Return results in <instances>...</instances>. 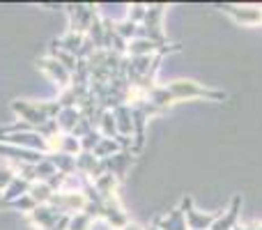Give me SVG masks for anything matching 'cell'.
Returning a JSON list of instances; mask_svg holds the SVG:
<instances>
[{
	"label": "cell",
	"instance_id": "6da1fadb",
	"mask_svg": "<svg viewBox=\"0 0 262 230\" xmlns=\"http://www.w3.org/2000/svg\"><path fill=\"white\" fill-rule=\"evenodd\" d=\"M166 88L175 104L186 101V99H209V101H226L228 99V95L223 90L205 88V86H200L198 81H172V83H168Z\"/></svg>",
	"mask_w": 262,
	"mask_h": 230
},
{
	"label": "cell",
	"instance_id": "7a4b0ae2",
	"mask_svg": "<svg viewBox=\"0 0 262 230\" xmlns=\"http://www.w3.org/2000/svg\"><path fill=\"white\" fill-rule=\"evenodd\" d=\"M163 14H166V5H149L147 7V14H145L143 23H140V28H143V37H147V39L157 41V44L161 46H168L170 41L166 39V35H163Z\"/></svg>",
	"mask_w": 262,
	"mask_h": 230
},
{
	"label": "cell",
	"instance_id": "3957f363",
	"mask_svg": "<svg viewBox=\"0 0 262 230\" xmlns=\"http://www.w3.org/2000/svg\"><path fill=\"white\" fill-rule=\"evenodd\" d=\"M67 14H69V30L81 32V35H88L92 23L101 16L95 5H67Z\"/></svg>",
	"mask_w": 262,
	"mask_h": 230
},
{
	"label": "cell",
	"instance_id": "277c9868",
	"mask_svg": "<svg viewBox=\"0 0 262 230\" xmlns=\"http://www.w3.org/2000/svg\"><path fill=\"white\" fill-rule=\"evenodd\" d=\"M180 205L184 207V217H186L189 230H209L214 226V221L221 217V212H200V210H195L191 196H184Z\"/></svg>",
	"mask_w": 262,
	"mask_h": 230
},
{
	"label": "cell",
	"instance_id": "5b68a950",
	"mask_svg": "<svg viewBox=\"0 0 262 230\" xmlns=\"http://www.w3.org/2000/svg\"><path fill=\"white\" fill-rule=\"evenodd\" d=\"M219 9L239 26H262V7L255 5H221Z\"/></svg>",
	"mask_w": 262,
	"mask_h": 230
},
{
	"label": "cell",
	"instance_id": "8992f818",
	"mask_svg": "<svg viewBox=\"0 0 262 230\" xmlns=\"http://www.w3.org/2000/svg\"><path fill=\"white\" fill-rule=\"evenodd\" d=\"M136 163V154L134 150H122V152L113 154L108 159H101V166H104V173H111L118 182H122L127 177L129 168Z\"/></svg>",
	"mask_w": 262,
	"mask_h": 230
},
{
	"label": "cell",
	"instance_id": "52a82bcc",
	"mask_svg": "<svg viewBox=\"0 0 262 230\" xmlns=\"http://www.w3.org/2000/svg\"><path fill=\"white\" fill-rule=\"evenodd\" d=\"M12 111L16 113L21 120H26V124H30L32 129L39 134V129L46 124V122H51L49 117L41 113L39 109H37L35 101H26V99H14L12 101Z\"/></svg>",
	"mask_w": 262,
	"mask_h": 230
},
{
	"label": "cell",
	"instance_id": "ba28073f",
	"mask_svg": "<svg viewBox=\"0 0 262 230\" xmlns=\"http://www.w3.org/2000/svg\"><path fill=\"white\" fill-rule=\"evenodd\" d=\"M99 219H104L106 223H111L115 230H122L129 223V217H127V212H124V207L120 205V198L101 200V205H99Z\"/></svg>",
	"mask_w": 262,
	"mask_h": 230
},
{
	"label": "cell",
	"instance_id": "9c48e42d",
	"mask_svg": "<svg viewBox=\"0 0 262 230\" xmlns=\"http://www.w3.org/2000/svg\"><path fill=\"white\" fill-rule=\"evenodd\" d=\"M37 67H39L41 72H44L46 76H49L51 81L55 83V86L62 88V90L72 86V74H69L67 69H64L62 65L58 62V60H53V58H49V55H46V58H39V60H37Z\"/></svg>",
	"mask_w": 262,
	"mask_h": 230
},
{
	"label": "cell",
	"instance_id": "30bf717a",
	"mask_svg": "<svg viewBox=\"0 0 262 230\" xmlns=\"http://www.w3.org/2000/svg\"><path fill=\"white\" fill-rule=\"evenodd\" d=\"M28 217H30V221L35 223L39 230H51L55 223L60 221V219L64 217V214L60 212L58 207H53V205L49 203V205H37V207L32 210Z\"/></svg>",
	"mask_w": 262,
	"mask_h": 230
},
{
	"label": "cell",
	"instance_id": "8fae6325",
	"mask_svg": "<svg viewBox=\"0 0 262 230\" xmlns=\"http://www.w3.org/2000/svg\"><path fill=\"white\" fill-rule=\"evenodd\" d=\"M239 212H242V194H237L235 198L230 200V207L226 212H221V217L214 221V226L209 230H235L239 226Z\"/></svg>",
	"mask_w": 262,
	"mask_h": 230
},
{
	"label": "cell",
	"instance_id": "7c38bea8",
	"mask_svg": "<svg viewBox=\"0 0 262 230\" xmlns=\"http://www.w3.org/2000/svg\"><path fill=\"white\" fill-rule=\"evenodd\" d=\"M154 226H159L161 230H189L186 226V217H184V207H175L172 212H168L166 217H157Z\"/></svg>",
	"mask_w": 262,
	"mask_h": 230
},
{
	"label": "cell",
	"instance_id": "4fadbf2b",
	"mask_svg": "<svg viewBox=\"0 0 262 230\" xmlns=\"http://www.w3.org/2000/svg\"><path fill=\"white\" fill-rule=\"evenodd\" d=\"M115 124H118V136H129L134 134V109L129 104H120L113 109Z\"/></svg>",
	"mask_w": 262,
	"mask_h": 230
},
{
	"label": "cell",
	"instance_id": "5bb4252c",
	"mask_svg": "<svg viewBox=\"0 0 262 230\" xmlns=\"http://www.w3.org/2000/svg\"><path fill=\"white\" fill-rule=\"evenodd\" d=\"M30 182L28 180H23V177H14L12 180V184L7 186V189L3 191V200H0V210L3 207H7L9 203H12V200H16V198H21V196H26L28 191H30Z\"/></svg>",
	"mask_w": 262,
	"mask_h": 230
},
{
	"label": "cell",
	"instance_id": "9a60e30c",
	"mask_svg": "<svg viewBox=\"0 0 262 230\" xmlns=\"http://www.w3.org/2000/svg\"><path fill=\"white\" fill-rule=\"evenodd\" d=\"M83 39H85V35H81V32H72V30H67L62 37L53 39L51 44L58 46V49L67 51V53H72V55H76V58H78V51H81V46H83Z\"/></svg>",
	"mask_w": 262,
	"mask_h": 230
},
{
	"label": "cell",
	"instance_id": "2e32d148",
	"mask_svg": "<svg viewBox=\"0 0 262 230\" xmlns=\"http://www.w3.org/2000/svg\"><path fill=\"white\" fill-rule=\"evenodd\" d=\"M81 109H62L55 117V124H58L60 134H72L74 129H76V124L81 122Z\"/></svg>",
	"mask_w": 262,
	"mask_h": 230
},
{
	"label": "cell",
	"instance_id": "e0dca14e",
	"mask_svg": "<svg viewBox=\"0 0 262 230\" xmlns=\"http://www.w3.org/2000/svg\"><path fill=\"white\" fill-rule=\"evenodd\" d=\"M46 159H49V161L55 166V171L62 173V175H72V173H76V157H72V154L51 152V154H46Z\"/></svg>",
	"mask_w": 262,
	"mask_h": 230
},
{
	"label": "cell",
	"instance_id": "ac0fdd59",
	"mask_svg": "<svg viewBox=\"0 0 262 230\" xmlns=\"http://www.w3.org/2000/svg\"><path fill=\"white\" fill-rule=\"evenodd\" d=\"M49 58L58 60V62L62 65L69 74H74V72H76V67H78V58H76V55L67 53V51L58 49V46H53V44H51V49H49Z\"/></svg>",
	"mask_w": 262,
	"mask_h": 230
},
{
	"label": "cell",
	"instance_id": "d6986e66",
	"mask_svg": "<svg viewBox=\"0 0 262 230\" xmlns=\"http://www.w3.org/2000/svg\"><path fill=\"white\" fill-rule=\"evenodd\" d=\"M122 150L124 148L115 138H101L99 143H97V148L92 150V154H95L97 159H108V157H113V154L122 152Z\"/></svg>",
	"mask_w": 262,
	"mask_h": 230
},
{
	"label": "cell",
	"instance_id": "ffe728a7",
	"mask_svg": "<svg viewBox=\"0 0 262 230\" xmlns=\"http://www.w3.org/2000/svg\"><path fill=\"white\" fill-rule=\"evenodd\" d=\"M28 194H30V198L35 200L37 205H49V203H51V198L55 196V191L51 189V186L46 184V182H37V184H32V186H30V191H28Z\"/></svg>",
	"mask_w": 262,
	"mask_h": 230
},
{
	"label": "cell",
	"instance_id": "44dd1931",
	"mask_svg": "<svg viewBox=\"0 0 262 230\" xmlns=\"http://www.w3.org/2000/svg\"><path fill=\"white\" fill-rule=\"evenodd\" d=\"M97 129H99V134L104 136V138H118V124H115L113 111H104V115H101Z\"/></svg>",
	"mask_w": 262,
	"mask_h": 230
},
{
	"label": "cell",
	"instance_id": "7402d4cb",
	"mask_svg": "<svg viewBox=\"0 0 262 230\" xmlns=\"http://www.w3.org/2000/svg\"><path fill=\"white\" fill-rule=\"evenodd\" d=\"M55 173H58V171H55V166L49 161V159L35 163V184H37V182H49Z\"/></svg>",
	"mask_w": 262,
	"mask_h": 230
},
{
	"label": "cell",
	"instance_id": "603a6c76",
	"mask_svg": "<svg viewBox=\"0 0 262 230\" xmlns=\"http://www.w3.org/2000/svg\"><path fill=\"white\" fill-rule=\"evenodd\" d=\"M7 207H12V210H18V212H26V214H30L32 210L37 207V203H35V200L30 198V194H26V196H21V198L12 200V203H9Z\"/></svg>",
	"mask_w": 262,
	"mask_h": 230
},
{
	"label": "cell",
	"instance_id": "cb8c5ba5",
	"mask_svg": "<svg viewBox=\"0 0 262 230\" xmlns=\"http://www.w3.org/2000/svg\"><path fill=\"white\" fill-rule=\"evenodd\" d=\"M101 138H104V136H101L97 129H92L90 134H85L83 138H78V140H81V152H92V150L97 148V143H99Z\"/></svg>",
	"mask_w": 262,
	"mask_h": 230
},
{
	"label": "cell",
	"instance_id": "d4e9b609",
	"mask_svg": "<svg viewBox=\"0 0 262 230\" xmlns=\"http://www.w3.org/2000/svg\"><path fill=\"white\" fill-rule=\"evenodd\" d=\"M90 228H92V219L81 212V214H74V217L69 219L67 230H90Z\"/></svg>",
	"mask_w": 262,
	"mask_h": 230
},
{
	"label": "cell",
	"instance_id": "484cf974",
	"mask_svg": "<svg viewBox=\"0 0 262 230\" xmlns=\"http://www.w3.org/2000/svg\"><path fill=\"white\" fill-rule=\"evenodd\" d=\"M145 14H147V5H140V3H136V5H131V7H129L127 21L136 23V26H140V23H143V18H145Z\"/></svg>",
	"mask_w": 262,
	"mask_h": 230
},
{
	"label": "cell",
	"instance_id": "4316f807",
	"mask_svg": "<svg viewBox=\"0 0 262 230\" xmlns=\"http://www.w3.org/2000/svg\"><path fill=\"white\" fill-rule=\"evenodd\" d=\"M16 177V173H14V168L9 166H0V191H5L9 184H12V180Z\"/></svg>",
	"mask_w": 262,
	"mask_h": 230
},
{
	"label": "cell",
	"instance_id": "83f0119b",
	"mask_svg": "<svg viewBox=\"0 0 262 230\" xmlns=\"http://www.w3.org/2000/svg\"><path fill=\"white\" fill-rule=\"evenodd\" d=\"M122 230H145V228H143V226H138V223H134V221H129Z\"/></svg>",
	"mask_w": 262,
	"mask_h": 230
},
{
	"label": "cell",
	"instance_id": "f1b7e54d",
	"mask_svg": "<svg viewBox=\"0 0 262 230\" xmlns=\"http://www.w3.org/2000/svg\"><path fill=\"white\" fill-rule=\"evenodd\" d=\"M145 230H161V228H159V226H154V223H152V226H147Z\"/></svg>",
	"mask_w": 262,
	"mask_h": 230
},
{
	"label": "cell",
	"instance_id": "f546056e",
	"mask_svg": "<svg viewBox=\"0 0 262 230\" xmlns=\"http://www.w3.org/2000/svg\"><path fill=\"white\" fill-rule=\"evenodd\" d=\"M253 230H262V223H260V226H253Z\"/></svg>",
	"mask_w": 262,
	"mask_h": 230
},
{
	"label": "cell",
	"instance_id": "4dcf8cb0",
	"mask_svg": "<svg viewBox=\"0 0 262 230\" xmlns=\"http://www.w3.org/2000/svg\"><path fill=\"white\" fill-rule=\"evenodd\" d=\"M0 200H3V191H0Z\"/></svg>",
	"mask_w": 262,
	"mask_h": 230
}]
</instances>
